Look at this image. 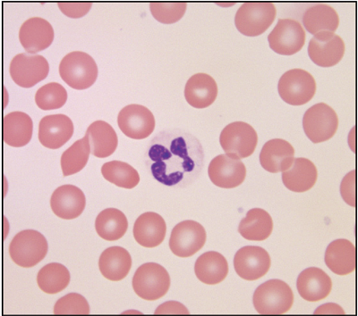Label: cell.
I'll list each match as a JSON object with an SVG mask.
<instances>
[{"label":"cell","mask_w":358,"mask_h":316,"mask_svg":"<svg viewBox=\"0 0 358 316\" xmlns=\"http://www.w3.org/2000/svg\"><path fill=\"white\" fill-rule=\"evenodd\" d=\"M204 153L199 140L182 130H163L150 142L146 165L159 183L185 187L200 175Z\"/></svg>","instance_id":"cell-1"},{"label":"cell","mask_w":358,"mask_h":316,"mask_svg":"<svg viewBox=\"0 0 358 316\" xmlns=\"http://www.w3.org/2000/svg\"><path fill=\"white\" fill-rule=\"evenodd\" d=\"M98 66L89 54L73 51L63 57L59 75L63 81L76 89L91 87L98 77Z\"/></svg>","instance_id":"cell-2"},{"label":"cell","mask_w":358,"mask_h":316,"mask_svg":"<svg viewBox=\"0 0 358 316\" xmlns=\"http://www.w3.org/2000/svg\"><path fill=\"white\" fill-rule=\"evenodd\" d=\"M252 303L259 314L282 315L292 308L294 294L283 280H270L255 289Z\"/></svg>","instance_id":"cell-3"},{"label":"cell","mask_w":358,"mask_h":316,"mask_svg":"<svg viewBox=\"0 0 358 316\" xmlns=\"http://www.w3.org/2000/svg\"><path fill=\"white\" fill-rule=\"evenodd\" d=\"M49 245L46 238L34 230L17 233L9 246V255L17 266L34 267L46 257Z\"/></svg>","instance_id":"cell-4"},{"label":"cell","mask_w":358,"mask_h":316,"mask_svg":"<svg viewBox=\"0 0 358 316\" xmlns=\"http://www.w3.org/2000/svg\"><path fill=\"white\" fill-rule=\"evenodd\" d=\"M276 15V8L273 3L246 2L236 12L235 24L245 36L255 37L271 27Z\"/></svg>","instance_id":"cell-5"},{"label":"cell","mask_w":358,"mask_h":316,"mask_svg":"<svg viewBox=\"0 0 358 316\" xmlns=\"http://www.w3.org/2000/svg\"><path fill=\"white\" fill-rule=\"evenodd\" d=\"M171 287V276L161 264L147 263L136 270L133 278V288L141 299L155 301L167 294Z\"/></svg>","instance_id":"cell-6"},{"label":"cell","mask_w":358,"mask_h":316,"mask_svg":"<svg viewBox=\"0 0 358 316\" xmlns=\"http://www.w3.org/2000/svg\"><path fill=\"white\" fill-rule=\"evenodd\" d=\"M278 91L286 103L292 105H305L315 94V80L306 70L291 69L281 76L278 84Z\"/></svg>","instance_id":"cell-7"},{"label":"cell","mask_w":358,"mask_h":316,"mask_svg":"<svg viewBox=\"0 0 358 316\" xmlns=\"http://www.w3.org/2000/svg\"><path fill=\"white\" fill-rule=\"evenodd\" d=\"M338 126L337 114L327 104L313 105L303 114V130L313 143H321L331 139L337 132Z\"/></svg>","instance_id":"cell-8"},{"label":"cell","mask_w":358,"mask_h":316,"mask_svg":"<svg viewBox=\"0 0 358 316\" xmlns=\"http://www.w3.org/2000/svg\"><path fill=\"white\" fill-rule=\"evenodd\" d=\"M220 142L227 155L241 159L248 158L255 152L258 136L250 124L235 122L224 128Z\"/></svg>","instance_id":"cell-9"},{"label":"cell","mask_w":358,"mask_h":316,"mask_svg":"<svg viewBox=\"0 0 358 316\" xmlns=\"http://www.w3.org/2000/svg\"><path fill=\"white\" fill-rule=\"evenodd\" d=\"M9 72L15 84L31 88L47 77L50 65L43 56L21 53L12 59Z\"/></svg>","instance_id":"cell-10"},{"label":"cell","mask_w":358,"mask_h":316,"mask_svg":"<svg viewBox=\"0 0 358 316\" xmlns=\"http://www.w3.org/2000/svg\"><path fill=\"white\" fill-rule=\"evenodd\" d=\"M206 229L199 223L184 221L172 230L169 248L179 257H189L203 248L206 242Z\"/></svg>","instance_id":"cell-11"},{"label":"cell","mask_w":358,"mask_h":316,"mask_svg":"<svg viewBox=\"0 0 358 316\" xmlns=\"http://www.w3.org/2000/svg\"><path fill=\"white\" fill-rule=\"evenodd\" d=\"M271 49L280 55H294L306 43V31L300 22L293 19H280L268 36Z\"/></svg>","instance_id":"cell-12"},{"label":"cell","mask_w":358,"mask_h":316,"mask_svg":"<svg viewBox=\"0 0 358 316\" xmlns=\"http://www.w3.org/2000/svg\"><path fill=\"white\" fill-rule=\"evenodd\" d=\"M117 123L124 135L134 140H143L155 130V118L145 105L131 104L121 110Z\"/></svg>","instance_id":"cell-13"},{"label":"cell","mask_w":358,"mask_h":316,"mask_svg":"<svg viewBox=\"0 0 358 316\" xmlns=\"http://www.w3.org/2000/svg\"><path fill=\"white\" fill-rule=\"evenodd\" d=\"M344 53L343 40L331 31L316 33L308 45L310 59L315 65L322 67L337 65L343 57Z\"/></svg>","instance_id":"cell-14"},{"label":"cell","mask_w":358,"mask_h":316,"mask_svg":"<svg viewBox=\"0 0 358 316\" xmlns=\"http://www.w3.org/2000/svg\"><path fill=\"white\" fill-rule=\"evenodd\" d=\"M208 174L217 187L233 189L244 183L246 168L241 159L223 154L217 156L210 163Z\"/></svg>","instance_id":"cell-15"},{"label":"cell","mask_w":358,"mask_h":316,"mask_svg":"<svg viewBox=\"0 0 358 316\" xmlns=\"http://www.w3.org/2000/svg\"><path fill=\"white\" fill-rule=\"evenodd\" d=\"M271 264L270 255L264 248L257 246L242 248L235 255L236 272L246 280H257L264 277L270 270Z\"/></svg>","instance_id":"cell-16"},{"label":"cell","mask_w":358,"mask_h":316,"mask_svg":"<svg viewBox=\"0 0 358 316\" xmlns=\"http://www.w3.org/2000/svg\"><path fill=\"white\" fill-rule=\"evenodd\" d=\"M73 134L72 120L65 114H50L39 124V140L44 146L57 149L65 145Z\"/></svg>","instance_id":"cell-17"},{"label":"cell","mask_w":358,"mask_h":316,"mask_svg":"<svg viewBox=\"0 0 358 316\" xmlns=\"http://www.w3.org/2000/svg\"><path fill=\"white\" fill-rule=\"evenodd\" d=\"M85 206L84 193L73 185L66 184L57 188L50 199L53 213L65 220L78 218L84 212Z\"/></svg>","instance_id":"cell-18"},{"label":"cell","mask_w":358,"mask_h":316,"mask_svg":"<svg viewBox=\"0 0 358 316\" xmlns=\"http://www.w3.org/2000/svg\"><path fill=\"white\" fill-rule=\"evenodd\" d=\"M19 39L29 54L49 47L54 40V30L49 22L41 17H31L22 24Z\"/></svg>","instance_id":"cell-19"},{"label":"cell","mask_w":358,"mask_h":316,"mask_svg":"<svg viewBox=\"0 0 358 316\" xmlns=\"http://www.w3.org/2000/svg\"><path fill=\"white\" fill-rule=\"evenodd\" d=\"M296 288L306 301L316 302L327 298L331 292L330 276L317 267L303 270L297 278Z\"/></svg>","instance_id":"cell-20"},{"label":"cell","mask_w":358,"mask_h":316,"mask_svg":"<svg viewBox=\"0 0 358 316\" xmlns=\"http://www.w3.org/2000/svg\"><path fill=\"white\" fill-rule=\"evenodd\" d=\"M167 225L159 213L147 212L137 218L134 225V237L145 248H155L164 241Z\"/></svg>","instance_id":"cell-21"},{"label":"cell","mask_w":358,"mask_h":316,"mask_svg":"<svg viewBox=\"0 0 358 316\" xmlns=\"http://www.w3.org/2000/svg\"><path fill=\"white\" fill-rule=\"evenodd\" d=\"M318 172L315 164L308 158L294 159L289 167L282 172L284 185L294 193L311 190L317 181Z\"/></svg>","instance_id":"cell-22"},{"label":"cell","mask_w":358,"mask_h":316,"mask_svg":"<svg viewBox=\"0 0 358 316\" xmlns=\"http://www.w3.org/2000/svg\"><path fill=\"white\" fill-rule=\"evenodd\" d=\"M295 149L289 142L282 139L268 140L262 149L260 163L268 172L285 171L294 161Z\"/></svg>","instance_id":"cell-23"},{"label":"cell","mask_w":358,"mask_h":316,"mask_svg":"<svg viewBox=\"0 0 358 316\" xmlns=\"http://www.w3.org/2000/svg\"><path fill=\"white\" fill-rule=\"evenodd\" d=\"M218 86L215 80L207 73H199L191 76L185 87L187 103L196 108H206L215 101Z\"/></svg>","instance_id":"cell-24"},{"label":"cell","mask_w":358,"mask_h":316,"mask_svg":"<svg viewBox=\"0 0 358 316\" xmlns=\"http://www.w3.org/2000/svg\"><path fill=\"white\" fill-rule=\"evenodd\" d=\"M324 260L332 273L348 276L356 268V248L348 239H337L328 246Z\"/></svg>","instance_id":"cell-25"},{"label":"cell","mask_w":358,"mask_h":316,"mask_svg":"<svg viewBox=\"0 0 358 316\" xmlns=\"http://www.w3.org/2000/svg\"><path fill=\"white\" fill-rule=\"evenodd\" d=\"M33 132V120L24 112H12L3 119V139L9 146L21 148L27 145Z\"/></svg>","instance_id":"cell-26"},{"label":"cell","mask_w":358,"mask_h":316,"mask_svg":"<svg viewBox=\"0 0 358 316\" xmlns=\"http://www.w3.org/2000/svg\"><path fill=\"white\" fill-rule=\"evenodd\" d=\"M132 266L129 252L121 247L107 248L99 259V268L106 279L120 282L127 276Z\"/></svg>","instance_id":"cell-27"},{"label":"cell","mask_w":358,"mask_h":316,"mask_svg":"<svg viewBox=\"0 0 358 316\" xmlns=\"http://www.w3.org/2000/svg\"><path fill=\"white\" fill-rule=\"evenodd\" d=\"M194 273L201 283L208 285H215L223 282L228 276V261L218 252H206L198 257L194 266Z\"/></svg>","instance_id":"cell-28"},{"label":"cell","mask_w":358,"mask_h":316,"mask_svg":"<svg viewBox=\"0 0 358 316\" xmlns=\"http://www.w3.org/2000/svg\"><path fill=\"white\" fill-rule=\"evenodd\" d=\"M89 138L91 153L96 158H105L117 149V135L113 127L104 121H96L88 127L85 134Z\"/></svg>","instance_id":"cell-29"},{"label":"cell","mask_w":358,"mask_h":316,"mask_svg":"<svg viewBox=\"0 0 358 316\" xmlns=\"http://www.w3.org/2000/svg\"><path fill=\"white\" fill-rule=\"evenodd\" d=\"M303 24L309 33L315 35L322 31L334 33L340 24V17L332 6L315 4L303 13Z\"/></svg>","instance_id":"cell-30"},{"label":"cell","mask_w":358,"mask_h":316,"mask_svg":"<svg viewBox=\"0 0 358 316\" xmlns=\"http://www.w3.org/2000/svg\"><path fill=\"white\" fill-rule=\"evenodd\" d=\"M273 230V219L266 211L261 209L249 210L238 226L242 237L254 241H265L270 237Z\"/></svg>","instance_id":"cell-31"},{"label":"cell","mask_w":358,"mask_h":316,"mask_svg":"<svg viewBox=\"0 0 358 316\" xmlns=\"http://www.w3.org/2000/svg\"><path fill=\"white\" fill-rule=\"evenodd\" d=\"M127 228H129V222L127 216L120 210L116 209L101 211L96 218V232L105 241H117L126 234Z\"/></svg>","instance_id":"cell-32"},{"label":"cell","mask_w":358,"mask_h":316,"mask_svg":"<svg viewBox=\"0 0 358 316\" xmlns=\"http://www.w3.org/2000/svg\"><path fill=\"white\" fill-rule=\"evenodd\" d=\"M70 278L69 271L65 266L51 263L41 268L38 273L37 283L47 294H57L69 286Z\"/></svg>","instance_id":"cell-33"},{"label":"cell","mask_w":358,"mask_h":316,"mask_svg":"<svg viewBox=\"0 0 358 316\" xmlns=\"http://www.w3.org/2000/svg\"><path fill=\"white\" fill-rule=\"evenodd\" d=\"M101 174L108 181L124 189H133L140 181L138 172L122 161L105 163L101 167Z\"/></svg>","instance_id":"cell-34"},{"label":"cell","mask_w":358,"mask_h":316,"mask_svg":"<svg viewBox=\"0 0 358 316\" xmlns=\"http://www.w3.org/2000/svg\"><path fill=\"white\" fill-rule=\"evenodd\" d=\"M90 153H91V146H90L87 136L85 135L82 140H76L62 154V167L64 176H69L83 170L87 164Z\"/></svg>","instance_id":"cell-35"},{"label":"cell","mask_w":358,"mask_h":316,"mask_svg":"<svg viewBox=\"0 0 358 316\" xmlns=\"http://www.w3.org/2000/svg\"><path fill=\"white\" fill-rule=\"evenodd\" d=\"M66 89L57 82L43 85L35 94V102L43 110H57L66 104Z\"/></svg>","instance_id":"cell-36"},{"label":"cell","mask_w":358,"mask_h":316,"mask_svg":"<svg viewBox=\"0 0 358 316\" xmlns=\"http://www.w3.org/2000/svg\"><path fill=\"white\" fill-rule=\"evenodd\" d=\"M187 3L152 2L150 4L153 17L162 24H174L180 20L187 10Z\"/></svg>","instance_id":"cell-37"},{"label":"cell","mask_w":358,"mask_h":316,"mask_svg":"<svg viewBox=\"0 0 358 316\" xmlns=\"http://www.w3.org/2000/svg\"><path fill=\"white\" fill-rule=\"evenodd\" d=\"M55 315H89L90 306L85 296L70 293L57 300L54 306Z\"/></svg>","instance_id":"cell-38"},{"label":"cell","mask_w":358,"mask_h":316,"mask_svg":"<svg viewBox=\"0 0 358 316\" xmlns=\"http://www.w3.org/2000/svg\"><path fill=\"white\" fill-rule=\"evenodd\" d=\"M341 196L348 205L356 206V172H348L342 181Z\"/></svg>","instance_id":"cell-39"},{"label":"cell","mask_w":358,"mask_h":316,"mask_svg":"<svg viewBox=\"0 0 358 316\" xmlns=\"http://www.w3.org/2000/svg\"><path fill=\"white\" fill-rule=\"evenodd\" d=\"M92 3H59L60 10L67 17L79 18L87 14L92 8Z\"/></svg>","instance_id":"cell-40"},{"label":"cell","mask_w":358,"mask_h":316,"mask_svg":"<svg viewBox=\"0 0 358 316\" xmlns=\"http://www.w3.org/2000/svg\"><path fill=\"white\" fill-rule=\"evenodd\" d=\"M155 314H189V311L181 303L169 301L159 306Z\"/></svg>","instance_id":"cell-41"}]
</instances>
